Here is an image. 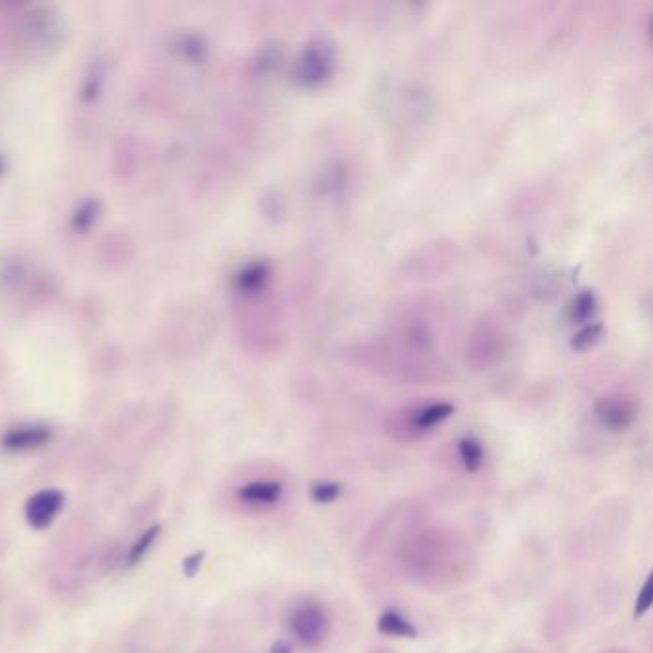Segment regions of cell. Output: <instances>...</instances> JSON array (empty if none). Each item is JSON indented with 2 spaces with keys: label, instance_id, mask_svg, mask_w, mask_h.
<instances>
[{
  "label": "cell",
  "instance_id": "obj_1",
  "mask_svg": "<svg viewBox=\"0 0 653 653\" xmlns=\"http://www.w3.org/2000/svg\"><path fill=\"white\" fill-rule=\"evenodd\" d=\"M362 361H376L378 366L399 370L406 376L435 374L441 368L439 332L433 316L426 309H406L397 316L385 336L364 347Z\"/></svg>",
  "mask_w": 653,
  "mask_h": 653
},
{
  "label": "cell",
  "instance_id": "obj_2",
  "mask_svg": "<svg viewBox=\"0 0 653 653\" xmlns=\"http://www.w3.org/2000/svg\"><path fill=\"white\" fill-rule=\"evenodd\" d=\"M338 66V46L330 37L318 35L297 52L293 60V83L303 91H320L334 79Z\"/></svg>",
  "mask_w": 653,
  "mask_h": 653
},
{
  "label": "cell",
  "instance_id": "obj_3",
  "mask_svg": "<svg viewBox=\"0 0 653 653\" xmlns=\"http://www.w3.org/2000/svg\"><path fill=\"white\" fill-rule=\"evenodd\" d=\"M506 345L508 338L502 320L493 313L479 316L473 322L466 341V362L473 370H489L496 362L502 361Z\"/></svg>",
  "mask_w": 653,
  "mask_h": 653
},
{
  "label": "cell",
  "instance_id": "obj_4",
  "mask_svg": "<svg viewBox=\"0 0 653 653\" xmlns=\"http://www.w3.org/2000/svg\"><path fill=\"white\" fill-rule=\"evenodd\" d=\"M456 244L449 240H433L414 249L399 269L405 280H433L451 269L456 263Z\"/></svg>",
  "mask_w": 653,
  "mask_h": 653
},
{
  "label": "cell",
  "instance_id": "obj_5",
  "mask_svg": "<svg viewBox=\"0 0 653 653\" xmlns=\"http://www.w3.org/2000/svg\"><path fill=\"white\" fill-rule=\"evenodd\" d=\"M288 627L303 648H318L330 634V615L318 602H303L293 608Z\"/></svg>",
  "mask_w": 653,
  "mask_h": 653
},
{
  "label": "cell",
  "instance_id": "obj_6",
  "mask_svg": "<svg viewBox=\"0 0 653 653\" xmlns=\"http://www.w3.org/2000/svg\"><path fill=\"white\" fill-rule=\"evenodd\" d=\"M454 414V405L449 401H426L406 406L395 418V429L410 435H424L441 424H445Z\"/></svg>",
  "mask_w": 653,
  "mask_h": 653
},
{
  "label": "cell",
  "instance_id": "obj_7",
  "mask_svg": "<svg viewBox=\"0 0 653 653\" xmlns=\"http://www.w3.org/2000/svg\"><path fill=\"white\" fill-rule=\"evenodd\" d=\"M638 403L632 395L627 393H611V395H604L596 401L594 405V416L600 422V426L615 431V433H623L627 429H631L638 418Z\"/></svg>",
  "mask_w": 653,
  "mask_h": 653
},
{
  "label": "cell",
  "instance_id": "obj_8",
  "mask_svg": "<svg viewBox=\"0 0 653 653\" xmlns=\"http://www.w3.org/2000/svg\"><path fill=\"white\" fill-rule=\"evenodd\" d=\"M64 506V495L56 489H45L25 502V519L33 529H46Z\"/></svg>",
  "mask_w": 653,
  "mask_h": 653
},
{
  "label": "cell",
  "instance_id": "obj_9",
  "mask_svg": "<svg viewBox=\"0 0 653 653\" xmlns=\"http://www.w3.org/2000/svg\"><path fill=\"white\" fill-rule=\"evenodd\" d=\"M347 182H349L347 167L339 161H330L326 167H322V171L316 177V194L320 198H336L345 192Z\"/></svg>",
  "mask_w": 653,
  "mask_h": 653
},
{
  "label": "cell",
  "instance_id": "obj_10",
  "mask_svg": "<svg viewBox=\"0 0 653 653\" xmlns=\"http://www.w3.org/2000/svg\"><path fill=\"white\" fill-rule=\"evenodd\" d=\"M284 496V487L278 481H251L238 489V498L253 506H272Z\"/></svg>",
  "mask_w": 653,
  "mask_h": 653
},
{
  "label": "cell",
  "instance_id": "obj_11",
  "mask_svg": "<svg viewBox=\"0 0 653 653\" xmlns=\"http://www.w3.org/2000/svg\"><path fill=\"white\" fill-rule=\"evenodd\" d=\"M378 631L393 638H416L418 629L397 611H385L378 619Z\"/></svg>",
  "mask_w": 653,
  "mask_h": 653
},
{
  "label": "cell",
  "instance_id": "obj_12",
  "mask_svg": "<svg viewBox=\"0 0 653 653\" xmlns=\"http://www.w3.org/2000/svg\"><path fill=\"white\" fill-rule=\"evenodd\" d=\"M598 313V297L592 290H583L573 297L569 305V316L575 324H592L594 316Z\"/></svg>",
  "mask_w": 653,
  "mask_h": 653
},
{
  "label": "cell",
  "instance_id": "obj_13",
  "mask_svg": "<svg viewBox=\"0 0 653 653\" xmlns=\"http://www.w3.org/2000/svg\"><path fill=\"white\" fill-rule=\"evenodd\" d=\"M458 458H460L466 472H479V468L483 466V460H485V449H483L481 441L475 439V437H470V435L462 437L458 441Z\"/></svg>",
  "mask_w": 653,
  "mask_h": 653
},
{
  "label": "cell",
  "instance_id": "obj_14",
  "mask_svg": "<svg viewBox=\"0 0 653 653\" xmlns=\"http://www.w3.org/2000/svg\"><path fill=\"white\" fill-rule=\"evenodd\" d=\"M48 437V433L43 429H20L14 433H8L4 437V447L8 451H25V449H35L43 445Z\"/></svg>",
  "mask_w": 653,
  "mask_h": 653
},
{
  "label": "cell",
  "instance_id": "obj_15",
  "mask_svg": "<svg viewBox=\"0 0 653 653\" xmlns=\"http://www.w3.org/2000/svg\"><path fill=\"white\" fill-rule=\"evenodd\" d=\"M159 531H161V527L159 525H152L138 541L133 544V548H131V552H129V558H127V567H135L136 563L140 562L146 554H148V550L156 544V541H158L159 537Z\"/></svg>",
  "mask_w": 653,
  "mask_h": 653
},
{
  "label": "cell",
  "instance_id": "obj_16",
  "mask_svg": "<svg viewBox=\"0 0 653 653\" xmlns=\"http://www.w3.org/2000/svg\"><path fill=\"white\" fill-rule=\"evenodd\" d=\"M341 493H343V489L336 481H316L309 489V495L316 504H330V502L338 500Z\"/></svg>",
  "mask_w": 653,
  "mask_h": 653
},
{
  "label": "cell",
  "instance_id": "obj_17",
  "mask_svg": "<svg viewBox=\"0 0 653 653\" xmlns=\"http://www.w3.org/2000/svg\"><path fill=\"white\" fill-rule=\"evenodd\" d=\"M602 336H604V326H602V324H598V322H594V324H586V326L581 328V332L575 334V338H573V343H571V345H573L575 349H579V351H586V349L594 347V345L602 339Z\"/></svg>",
  "mask_w": 653,
  "mask_h": 653
},
{
  "label": "cell",
  "instance_id": "obj_18",
  "mask_svg": "<svg viewBox=\"0 0 653 653\" xmlns=\"http://www.w3.org/2000/svg\"><path fill=\"white\" fill-rule=\"evenodd\" d=\"M653 604V579L652 575L644 581V585L640 588L638 592V598H636V604H634V617H642L646 615L650 609H652Z\"/></svg>",
  "mask_w": 653,
  "mask_h": 653
},
{
  "label": "cell",
  "instance_id": "obj_19",
  "mask_svg": "<svg viewBox=\"0 0 653 653\" xmlns=\"http://www.w3.org/2000/svg\"><path fill=\"white\" fill-rule=\"evenodd\" d=\"M202 562L203 552H198L196 556L186 558V562H184V571H186V575H188V577H194V575L198 573V567L202 565Z\"/></svg>",
  "mask_w": 653,
  "mask_h": 653
},
{
  "label": "cell",
  "instance_id": "obj_20",
  "mask_svg": "<svg viewBox=\"0 0 653 653\" xmlns=\"http://www.w3.org/2000/svg\"><path fill=\"white\" fill-rule=\"evenodd\" d=\"M271 653H293V646L286 640H278L271 648Z\"/></svg>",
  "mask_w": 653,
  "mask_h": 653
}]
</instances>
